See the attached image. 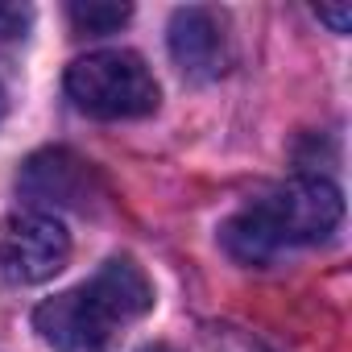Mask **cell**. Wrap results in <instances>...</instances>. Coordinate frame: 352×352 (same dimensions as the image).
I'll list each match as a JSON object with an SVG mask.
<instances>
[{
    "label": "cell",
    "instance_id": "11",
    "mask_svg": "<svg viewBox=\"0 0 352 352\" xmlns=\"http://www.w3.org/2000/svg\"><path fill=\"white\" fill-rule=\"evenodd\" d=\"M315 13H319V21L331 25V34H348V25H352V9L348 5H319Z\"/></svg>",
    "mask_w": 352,
    "mask_h": 352
},
{
    "label": "cell",
    "instance_id": "8",
    "mask_svg": "<svg viewBox=\"0 0 352 352\" xmlns=\"http://www.w3.org/2000/svg\"><path fill=\"white\" fill-rule=\"evenodd\" d=\"M67 17H71V25L79 34L104 38V34H116L133 17V9L129 5H116V0H75V5H67Z\"/></svg>",
    "mask_w": 352,
    "mask_h": 352
},
{
    "label": "cell",
    "instance_id": "1",
    "mask_svg": "<svg viewBox=\"0 0 352 352\" xmlns=\"http://www.w3.org/2000/svg\"><path fill=\"white\" fill-rule=\"evenodd\" d=\"M149 307L153 286L145 270L133 257H108L83 286L46 298L34 311V327L54 352H112Z\"/></svg>",
    "mask_w": 352,
    "mask_h": 352
},
{
    "label": "cell",
    "instance_id": "6",
    "mask_svg": "<svg viewBox=\"0 0 352 352\" xmlns=\"http://www.w3.org/2000/svg\"><path fill=\"white\" fill-rule=\"evenodd\" d=\"M170 58L187 79L195 83H212L220 79L228 67H232V34H228V21L216 13V9H204V5H191V9H179L170 17Z\"/></svg>",
    "mask_w": 352,
    "mask_h": 352
},
{
    "label": "cell",
    "instance_id": "3",
    "mask_svg": "<svg viewBox=\"0 0 352 352\" xmlns=\"http://www.w3.org/2000/svg\"><path fill=\"white\" fill-rule=\"evenodd\" d=\"M261 208V216L270 220L278 245H315V241H327L340 220H344V199H340V187L323 174H298V179L274 187L270 195L253 199Z\"/></svg>",
    "mask_w": 352,
    "mask_h": 352
},
{
    "label": "cell",
    "instance_id": "2",
    "mask_svg": "<svg viewBox=\"0 0 352 352\" xmlns=\"http://www.w3.org/2000/svg\"><path fill=\"white\" fill-rule=\"evenodd\" d=\"M67 96L83 116L137 120L157 108V79L133 50H96L67 67Z\"/></svg>",
    "mask_w": 352,
    "mask_h": 352
},
{
    "label": "cell",
    "instance_id": "12",
    "mask_svg": "<svg viewBox=\"0 0 352 352\" xmlns=\"http://www.w3.org/2000/svg\"><path fill=\"white\" fill-rule=\"evenodd\" d=\"M5 112H9V100H5V87H0V120H5Z\"/></svg>",
    "mask_w": 352,
    "mask_h": 352
},
{
    "label": "cell",
    "instance_id": "13",
    "mask_svg": "<svg viewBox=\"0 0 352 352\" xmlns=\"http://www.w3.org/2000/svg\"><path fill=\"white\" fill-rule=\"evenodd\" d=\"M141 352H174V348H166V344H153V348H141Z\"/></svg>",
    "mask_w": 352,
    "mask_h": 352
},
{
    "label": "cell",
    "instance_id": "5",
    "mask_svg": "<svg viewBox=\"0 0 352 352\" xmlns=\"http://www.w3.org/2000/svg\"><path fill=\"white\" fill-rule=\"evenodd\" d=\"M71 261V236L50 212H17L0 224V282L38 286Z\"/></svg>",
    "mask_w": 352,
    "mask_h": 352
},
{
    "label": "cell",
    "instance_id": "10",
    "mask_svg": "<svg viewBox=\"0 0 352 352\" xmlns=\"http://www.w3.org/2000/svg\"><path fill=\"white\" fill-rule=\"evenodd\" d=\"M30 25H34V9L30 5H0V42L25 38Z\"/></svg>",
    "mask_w": 352,
    "mask_h": 352
},
{
    "label": "cell",
    "instance_id": "7",
    "mask_svg": "<svg viewBox=\"0 0 352 352\" xmlns=\"http://www.w3.org/2000/svg\"><path fill=\"white\" fill-rule=\"evenodd\" d=\"M220 245H224V253H228L232 261H241V265H270V261L282 253V245H278V236H274V228H270V220L261 216L257 204H249V208H241L232 220H224Z\"/></svg>",
    "mask_w": 352,
    "mask_h": 352
},
{
    "label": "cell",
    "instance_id": "4",
    "mask_svg": "<svg viewBox=\"0 0 352 352\" xmlns=\"http://www.w3.org/2000/svg\"><path fill=\"white\" fill-rule=\"evenodd\" d=\"M17 191H21V199H30L38 208H67L79 216H96L108 204V187L100 179V170L71 149L30 153L17 174Z\"/></svg>",
    "mask_w": 352,
    "mask_h": 352
},
{
    "label": "cell",
    "instance_id": "9",
    "mask_svg": "<svg viewBox=\"0 0 352 352\" xmlns=\"http://www.w3.org/2000/svg\"><path fill=\"white\" fill-rule=\"evenodd\" d=\"M191 352H265V348H261L257 340L241 336L236 327H208Z\"/></svg>",
    "mask_w": 352,
    "mask_h": 352
}]
</instances>
